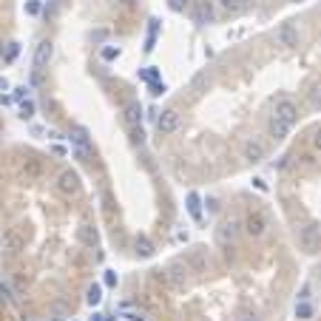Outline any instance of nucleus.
<instances>
[{
  "mask_svg": "<svg viewBox=\"0 0 321 321\" xmlns=\"http://www.w3.org/2000/svg\"><path fill=\"white\" fill-rule=\"evenodd\" d=\"M264 230H267V213L259 210V207H253V210L244 216V233L256 239V236H262Z\"/></svg>",
  "mask_w": 321,
  "mask_h": 321,
  "instance_id": "obj_1",
  "label": "nucleus"
},
{
  "mask_svg": "<svg viewBox=\"0 0 321 321\" xmlns=\"http://www.w3.org/2000/svg\"><path fill=\"white\" fill-rule=\"evenodd\" d=\"M273 37H276V46H281V49H296L299 46V26L296 23H281Z\"/></svg>",
  "mask_w": 321,
  "mask_h": 321,
  "instance_id": "obj_2",
  "label": "nucleus"
},
{
  "mask_svg": "<svg viewBox=\"0 0 321 321\" xmlns=\"http://www.w3.org/2000/svg\"><path fill=\"white\" fill-rule=\"evenodd\" d=\"M191 17H193L196 26H207V23H213V17H216L213 3H210V0H196L193 9H191Z\"/></svg>",
  "mask_w": 321,
  "mask_h": 321,
  "instance_id": "obj_3",
  "label": "nucleus"
},
{
  "mask_svg": "<svg viewBox=\"0 0 321 321\" xmlns=\"http://www.w3.org/2000/svg\"><path fill=\"white\" fill-rule=\"evenodd\" d=\"M176 128H179V111L176 108H165L162 114L157 117V131L162 136H171Z\"/></svg>",
  "mask_w": 321,
  "mask_h": 321,
  "instance_id": "obj_4",
  "label": "nucleus"
},
{
  "mask_svg": "<svg viewBox=\"0 0 321 321\" xmlns=\"http://www.w3.org/2000/svg\"><path fill=\"white\" fill-rule=\"evenodd\" d=\"M273 114H276L278 120L296 125V122H299V105H296L293 100H287V97H281V100L276 102V108H273Z\"/></svg>",
  "mask_w": 321,
  "mask_h": 321,
  "instance_id": "obj_5",
  "label": "nucleus"
},
{
  "mask_svg": "<svg viewBox=\"0 0 321 321\" xmlns=\"http://www.w3.org/2000/svg\"><path fill=\"white\" fill-rule=\"evenodd\" d=\"M122 120H125L128 128H139V125H142V105L136 100H128L125 108H122Z\"/></svg>",
  "mask_w": 321,
  "mask_h": 321,
  "instance_id": "obj_6",
  "label": "nucleus"
},
{
  "mask_svg": "<svg viewBox=\"0 0 321 321\" xmlns=\"http://www.w3.org/2000/svg\"><path fill=\"white\" fill-rule=\"evenodd\" d=\"M51 57H54V43H51V40H40L37 49H34V68L43 72L46 65L51 63Z\"/></svg>",
  "mask_w": 321,
  "mask_h": 321,
  "instance_id": "obj_7",
  "label": "nucleus"
},
{
  "mask_svg": "<svg viewBox=\"0 0 321 321\" xmlns=\"http://www.w3.org/2000/svg\"><path fill=\"white\" fill-rule=\"evenodd\" d=\"M57 191L63 193V196H74V193L80 191V179L74 171H63L57 176Z\"/></svg>",
  "mask_w": 321,
  "mask_h": 321,
  "instance_id": "obj_8",
  "label": "nucleus"
},
{
  "mask_svg": "<svg viewBox=\"0 0 321 321\" xmlns=\"http://www.w3.org/2000/svg\"><path fill=\"white\" fill-rule=\"evenodd\" d=\"M242 159L250 165H256L264 159V145L259 142V139H247V142L242 145Z\"/></svg>",
  "mask_w": 321,
  "mask_h": 321,
  "instance_id": "obj_9",
  "label": "nucleus"
},
{
  "mask_svg": "<svg viewBox=\"0 0 321 321\" xmlns=\"http://www.w3.org/2000/svg\"><path fill=\"white\" fill-rule=\"evenodd\" d=\"M185 264H188V270H191V273H202L207 267V253L202 247L188 250V253H185Z\"/></svg>",
  "mask_w": 321,
  "mask_h": 321,
  "instance_id": "obj_10",
  "label": "nucleus"
},
{
  "mask_svg": "<svg viewBox=\"0 0 321 321\" xmlns=\"http://www.w3.org/2000/svg\"><path fill=\"white\" fill-rule=\"evenodd\" d=\"M68 139H72L74 148L91 151V134H88V128H83V125H74V128L68 131Z\"/></svg>",
  "mask_w": 321,
  "mask_h": 321,
  "instance_id": "obj_11",
  "label": "nucleus"
},
{
  "mask_svg": "<svg viewBox=\"0 0 321 321\" xmlns=\"http://www.w3.org/2000/svg\"><path fill=\"white\" fill-rule=\"evenodd\" d=\"M290 131H293V125H290V122L278 120L276 114H273V117H270V122H267V134H270L273 139H284V136L290 134Z\"/></svg>",
  "mask_w": 321,
  "mask_h": 321,
  "instance_id": "obj_12",
  "label": "nucleus"
},
{
  "mask_svg": "<svg viewBox=\"0 0 321 321\" xmlns=\"http://www.w3.org/2000/svg\"><path fill=\"white\" fill-rule=\"evenodd\" d=\"M0 244H3L6 253H20V250H23V236L17 233V230H6L3 239H0Z\"/></svg>",
  "mask_w": 321,
  "mask_h": 321,
  "instance_id": "obj_13",
  "label": "nucleus"
},
{
  "mask_svg": "<svg viewBox=\"0 0 321 321\" xmlns=\"http://www.w3.org/2000/svg\"><path fill=\"white\" fill-rule=\"evenodd\" d=\"M185 205H188V213H191L193 222H202V196L196 191H191L185 196Z\"/></svg>",
  "mask_w": 321,
  "mask_h": 321,
  "instance_id": "obj_14",
  "label": "nucleus"
},
{
  "mask_svg": "<svg viewBox=\"0 0 321 321\" xmlns=\"http://www.w3.org/2000/svg\"><path fill=\"white\" fill-rule=\"evenodd\" d=\"M239 228H242V225H239V222H233V219L225 222V225L219 228V242H225V244L230 242V244H233L236 236H239Z\"/></svg>",
  "mask_w": 321,
  "mask_h": 321,
  "instance_id": "obj_15",
  "label": "nucleus"
},
{
  "mask_svg": "<svg viewBox=\"0 0 321 321\" xmlns=\"http://www.w3.org/2000/svg\"><path fill=\"white\" fill-rule=\"evenodd\" d=\"M157 34H159V20L151 17L148 20V34H145V51H148V54L157 49Z\"/></svg>",
  "mask_w": 321,
  "mask_h": 321,
  "instance_id": "obj_16",
  "label": "nucleus"
},
{
  "mask_svg": "<svg viewBox=\"0 0 321 321\" xmlns=\"http://www.w3.org/2000/svg\"><path fill=\"white\" fill-rule=\"evenodd\" d=\"M77 239L83 244H88V247H94V244H97V233H94L91 225H80V228H77Z\"/></svg>",
  "mask_w": 321,
  "mask_h": 321,
  "instance_id": "obj_17",
  "label": "nucleus"
},
{
  "mask_svg": "<svg viewBox=\"0 0 321 321\" xmlns=\"http://www.w3.org/2000/svg\"><path fill=\"white\" fill-rule=\"evenodd\" d=\"M315 242H318V228H315V225H307V228L301 230V244L310 250V247H315Z\"/></svg>",
  "mask_w": 321,
  "mask_h": 321,
  "instance_id": "obj_18",
  "label": "nucleus"
},
{
  "mask_svg": "<svg viewBox=\"0 0 321 321\" xmlns=\"http://www.w3.org/2000/svg\"><path fill=\"white\" fill-rule=\"evenodd\" d=\"M134 247H136V253H139V256H145V259L154 256V244H151V239H148V236H142V233L136 236Z\"/></svg>",
  "mask_w": 321,
  "mask_h": 321,
  "instance_id": "obj_19",
  "label": "nucleus"
},
{
  "mask_svg": "<svg viewBox=\"0 0 321 321\" xmlns=\"http://www.w3.org/2000/svg\"><path fill=\"white\" fill-rule=\"evenodd\" d=\"M102 301V287L94 281V284H88V290H86V304L88 307H97Z\"/></svg>",
  "mask_w": 321,
  "mask_h": 321,
  "instance_id": "obj_20",
  "label": "nucleus"
},
{
  "mask_svg": "<svg viewBox=\"0 0 321 321\" xmlns=\"http://www.w3.org/2000/svg\"><path fill=\"white\" fill-rule=\"evenodd\" d=\"M34 114H37V108H34V102H31V100H29V97H26V100H23V102H20V114H17V117H20V120H23V122H31V120H34Z\"/></svg>",
  "mask_w": 321,
  "mask_h": 321,
  "instance_id": "obj_21",
  "label": "nucleus"
},
{
  "mask_svg": "<svg viewBox=\"0 0 321 321\" xmlns=\"http://www.w3.org/2000/svg\"><path fill=\"white\" fill-rule=\"evenodd\" d=\"M293 313H296V318H299V321L313 318V304H310V301H296V310H293Z\"/></svg>",
  "mask_w": 321,
  "mask_h": 321,
  "instance_id": "obj_22",
  "label": "nucleus"
},
{
  "mask_svg": "<svg viewBox=\"0 0 321 321\" xmlns=\"http://www.w3.org/2000/svg\"><path fill=\"white\" fill-rule=\"evenodd\" d=\"M100 57L105 60V63H114V60H120V57H122V49H120V46H102Z\"/></svg>",
  "mask_w": 321,
  "mask_h": 321,
  "instance_id": "obj_23",
  "label": "nucleus"
},
{
  "mask_svg": "<svg viewBox=\"0 0 321 321\" xmlns=\"http://www.w3.org/2000/svg\"><path fill=\"white\" fill-rule=\"evenodd\" d=\"M307 100H310L313 108H321V83H315V86L307 91Z\"/></svg>",
  "mask_w": 321,
  "mask_h": 321,
  "instance_id": "obj_24",
  "label": "nucleus"
},
{
  "mask_svg": "<svg viewBox=\"0 0 321 321\" xmlns=\"http://www.w3.org/2000/svg\"><path fill=\"white\" fill-rule=\"evenodd\" d=\"M148 91H151V97H162L168 91V86H165L162 80H154V83H148Z\"/></svg>",
  "mask_w": 321,
  "mask_h": 321,
  "instance_id": "obj_25",
  "label": "nucleus"
},
{
  "mask_svg": "<svg viewBox=\"0 0 321 321\" xmlns=\"http://www.w3.org/2000/svg\"><path fill=\"white\" fill-rule=\"evenodd\" d=\"M17 54H20V43H9V46H6V54H3V60H6V63H15Z\"/></svg>",
  "mask_w": 321,
  "mask_h": 321,
  "instance_id": "obj_26",
  "label": "nucleus"
},
{
  "mask_svg": "<svg viewBox=\"0 0 321 321\" xmlns=\"http://www.w3.org/2000/svg\"><path fill=\"white\" fill-rule=\"evenodd\" d=\"M139 77H142L145 83H154V80H159V68H157V65H148V68L139 72Z\"/></svg>",
  "mask_w": 321,
  "mask_h": 321,
  "instance_id": "obj_27",
  "label": "nucleus"
},
{
  "mask_svg": "<svg viewBox=\"0 0 321 321\" xmlns=\"http://www.w3.org/2000/svg\"><path fill=\"white\" fill-rule=\"evenodd\" d=\"M222 3V9H228V12H242V0H219Z\"/></svg>",
  "mask_w": 321,
  "mask_h": 321,
  "instance_id": "obj_28",
  "label": "nucleus"
},
{
  "mask_svg": "<svg viewBox=\"0 0 321 321\" xmlns=\"http://www.w3.org/2000/svg\"><path fill=\"white\" fill-rule=\"evenodd\" d=\"M102 284H105V287H117V284H120V276H117L114 270H105V276H102Z\"/></svg>",
  "mask_w": 321,
  "mask_h": 321,
  "instance_id": "obj_29",
  "label": "nucleus"
},
{
  "mask_svg": "<svg viewBox=\"0 0 321 321\" xmlns=\"http://www.w3.org/2000/svg\"><path fill=\"white\" fill-rule=\"evenodd\" d=\"M236 321H259V315H256V310H239Z\"/></svg>",
  "mask_w": 321,
  "mask_h": 321,
  "instance_id": "obj_30",
  "label": "nucleus"
},
{
  "mask_svg": "<svg viewBox=\"0 0 321 321\" xmlns=\"http://www.w3.org/2000/svg\"><path fill=\"white\" fill-rule=\"evenodd\" d=\"M131 142H136V145H142V142H145V131H142V125H139V128H131Z\"/></svg>",
  "mask_w": 321,
  "mask_h": 321,
  "instance_id": "obj_31",
  "label": "nucleus"
},
{
  "mask_svg": "<svg viewBox=\"0 0 321 321\" xmlns=\"http://www.w3.org/2000/svg\"><path fill=\"white\" fill-rule=\"evenodd\" d=\"M26 173H29V176H37V173H40V162H37V159H29V162H26Z\"/></svg>",
  "mask_w": 321,
  "mask_h": 321,
  "instance_id": "obj_32",
  "label": "nucleus"
},
{
  "mask_svg": "<svg viewBox=\"0 0 321 321\" xmlns=\"http://www.w3.org/2000/svg\"><path fill=\"white\" fill-rule=\"evenodd\" d=\"M168 6H171V12H185L188 0H168Z\"/></svg>",
  "mask_w": 321,
  "mask_h": 321,
  "instance_id": "obj_33",
  "label": "nucleus"
},
{
  "mask_svg": "<svg viewBox=\"0 0 321 321\" xmlns=\"http://www.w3.org/2000/svg\"><path fill=\"white\" fill-rule=\"evenodd\" d=\"M26 12H29V15H40L43 9H40V3H37V0H29V3H26Z\"/></svg>",
  "mask_w": 321,
  "mask_h": 321,
  "instance_id": "obj_34",
  "label": "nucleus"
},
{
  "mask_svg": "<svg viewBox=\"0 0 321 321\" xmlns=\"http://www.w3.org/2000/svg\"><path fill=\"white\" fill-rule=\"evenodd\" d=\"M12 97H15V100H20V102H23V97H29V88H26V86H17V88H15V94H12Z\"/></svg>",
  "mask_w": 321,
  "mask_h": 321,
  "instance_id": "obj_35",
  "label": "nucleus"
},
{
  "mask_svg": "<svg viewBox=\"0 0 321 321\" xmlns=\"http://www.w3.org/2000/svg\"><path fill=\"white\" fill-rule=\"evenodd\" d=\"M51 154H54V157H65V154H68V151H65L63 145H51Z\"/></svg>",
  "mask_w": 321,
  "mask_h": 321,
  "instance_id": "obj_36",
  "label": "nucleus"
},
{
  "mask_svg": "<svg viewBox=\"0 0 321 321\" xmlns=\"http://www.w3.org/2000/svg\"><path fill=\"white\" fill-rule=\"evenodd\" d=\"M307 299H310V284H304L299 290V301H307Z\"/></svg>",
  "mask_w": 321,
  "mask_h": 321,
  "instance_id": "obj_37",
  "label": "nucleus"
},
{
  "mask_svg": "<svg viewBox=\"0 0 321 321\" xmlns=\"http://www.w3.org/2000/svg\"><path fill=\"white\" fill-rule=\"evenodd\" d=\"M313 148H315V151H321V128L313 134Z\"/></svg>",
  "mask_w": 321,
  "mask_h": 321,
  "instance_id": "obj_38",
  "label": "nucleus"
},
{
  "mask_svg": "<svg viewBox=\"0 0 321 321\" xmlns=\"http://www.w3.org/2000/svg\"><path fill=\"white\" fill-rule=\"evenodd\" d=\"M9 102H15V97L12 94H0V105H9Z\"/></svg>",
  "mask_w": 321,
  "mask_h": 321,
  "instance_id": "obj_39",
  "label": "nucleus"
},
{
  "mask_svg": "<svg viewBox=\"0 0 321 321\" xmlns=\"http://www.w3.org/2000/svg\"><path fill=\"white\" fill-rule=\"evenodd\" d=\"M57 15V3H51V6H46V17H54Z\"/></svg>",
  "mask_w": 321,
  "mask_h": 321,
  "instance_id": "obj_40",
  "label": "nucleus"
},
{
  "mask_svg": "<svg viewBox=\"0 0 321 321\" xmlns=\"http://www.w3.org/2000/svg\"><path fill=\"white\" fill-rule=\"evenodd\" d=\"M6 88H9V80H6V77H0V94L6 91Z\"/></svg>",
  "mask_w": 321,
  "mask_h": 321,
  "instance_id": "obj_41",
  "label": "nucleus"
},
{
  "mask_svg": "<svg viewBox=\"0 0 321 321\" xmlns=\"http://www.w3.org/2000/svg\"><path fill=\"white\" fill-rule=\"evenodd\" d=\"M91 321H105V315H100V313H94V315H91Z\"/></svg>",
  "mask_w": 321,
  "mask_h": 321,
  "instance_id": "obj_42",
  "label": "nucleus"
},
{
  "mask_svg": "<svg viewBox=\"0 0 321 321\" xmlns=\"http://www.w3.org/2000/svg\"><path fill=\"white\" fill-rule=\"evenodd\" d=\"M3 54H6V46H3V43H0V57H3Z\"/></svg>",
  "mask_w": 321,
  "mask_h": 321,
  "instance_id": "obj_43",
  "label": "nucleus"
},
{
  "mask_svg": "<svg viewBox=\"0 0 321 321\" xmlns=\"http://www.w3.org/2000/svg\"><path fill=\"white\" fill-rule=\"evenodd\" d=\"M117 3H125V6H131V3H134V0H117Z\"/></svg>",
  "mask_w": 321,
  "mask_h": 321,
  "instance_id": "obj_44",
  "label": "nucleus"
},
{
  "mask_svg": "<svg viewBox=\"0 0 321 321\" xmlns=\"http://www.w3.org/2000/svg\"><path fill=\"white\" fill-rule=\"evenodd\" d=\"M105 321H114V318H105Z\"/></svg>",
  "mask_w": 321,
  "mask_h": 321,
  "instance_id": "obj_45",
  "label": "nucleus"
},
{
  "mask_svg": "<svg viewBox=\"0 0 321 321\" xmlns=\"http://www.w3.org/2000/svg\"><path fill=\"white\" fill-rule=\"evenodd\" d=\"M0 131H3V125H0Z\"/></svg>",
  "mask_w": 321,
  "mask_h": 321,
  "instance_id": "obj_46",
  "label": "nucleus"
}]
</instances>
